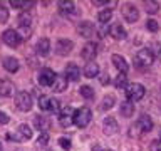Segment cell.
<instances>
[{
  "instance_id": "36",
  "label": "cell",
  "mask_w": 161,
  "mask_h": 151,
  "mask_svg": "<svg viewBox=\"0 0 161 151\" xmlns=\"http://www.w3.org/2000/svg\"><path fill=\"white\" fill-rule=\"evenodd\" d=\"M47 143H49V134H47V133H40L39 139H37V144H39V146H45Z\"/></svg>"
},
{
  "instance_id": "29",
  "label": "cell",
  "mask_w": 161,
  "mask_h": 151,
  "mask_svg": "<svg viewBox=\"0 0 161 151\" xmlns=\"http://www.w3.org/2000/svg\"><path fill=\"white\" fill-rule=\"evenodd\" d=\"M79 92H80V96H82V98H86V99H92V98H94V89L91 87V86H80Z\"/></svg>"
},
{
  "instance_id": "15",
  "label": "cell",
  "mask_w": 161,
  "mask_h": 151,
  "mask_svg": "<svg viewBox=\"0 0 161 151\" xmlns=\"http://www.w3.org/2000/svg\"><path fill=\"white\" fill-rule=\"evenodd\" d=\"M14 92H15V86H14L12 81H8V79L0 81V96L10 98V96H14Z\"/></svg>"
},
{
  "instance_id": "26",
  "label": "cell",
  "mask_w": 161,
  "mask_h": 151,
  "mask_svg": "<svg viewBox=\"0 0 161 151\" xmlns=\"http://www.w3.org/2000/svg\"><path fill=\"white\" fill-rule=\"evenodd\" d=\"M59 7H60V10H62L64 14H74V10H75V7H74V2H70V0H60V2L57 3Z\"/></svg>"
},
{
  "instance_id": "27",
  "label": "cell",
  "mask_w": 161,
  "mask_h": 151,
  "mask_svg": "<svg viewBox=\"0 0 161 151\" xmlns=\"http://www.w3.org/2000/svg\"><path fill=\"white\" fill-rule=\"evenodd\" d=\"M111 19H113V10H111V8H106V10H103V12L97 14V20H99L103 25L108 24Z\"/></svg>"
},
{
  "instance_id": "13",
  "label": "cell",
  "mask_w": 161,
  "mask_h": 151,
  "mask_svg": "<svg viewBox=\"0 0 161 151\" xmlns=\"http://www.w3.org/2000/svg\"><path fill=\"white\" fill-rule=\"evenodd\" d=\"M64 72H65V79L72 81V82L79 81V77H80V69L77 67V64H74V62H69L67 65H65Z\"/></svg>"
},
{
  "instance_id": "31",
  "label": "cell",
  "mask_w": 161,
  "mask_h": 151,
  "mask_svg": "<svg viewBox=\"0 0 161 151\" xmlns=\"http://www.w3.org/2000/svg\"><path fill=\"white\" fill-rule=\"evenodd\" d=\"M10 5H12L14 8H29V7H32L34 2H24V0H12L10 2Z\"/></svg>"
},
{
  "instance_id": "6",
  "label": "cell",
  "mask_w": 161,
  "mask_h": 151,
  "mask_svg": "<svg viewBox=\"0 0 161 151\" xmlns=\"http://www.w3.org/2000/svg\"><path fill=\"white\" fill-rule=\"evenodd\" d=\"M74 49V42L67 39H59L55 42V54L57 55H67L70 54V50Z\"/></svg>"
},
{
  "instance_id": "22",
  "label": "cell",
  "mask_w": 161,
  "mask_h": 151,
  "mask_svg": "<svg viewBox=\"0 0 161 151\" xmlns=\"http://www.w3.org/2000/svg\"><path fill=\"white\" fill-rule=\"evenodd\" d=\"M119 113H121V116H124V118H131V116L134 114V104L129 103V101H124V103H121Z\"/></svg>"
},
{
  "instance_id": "21",
  "label": "cell",
  "mask_w": 161,
  "mask_h": 151,
  "mask_svg": "<svg viewBox=\"0 0 161 151\" xmlns=\"http://www.w3.org/2000/svg\"><path fill=\"white\" fill-rule=\"evenodd\" d=\"M84 76H86V77H89V79L99 76V65L96 62H87V64H86V67H84Z\"/></svg>"
},
{
  "instance_id": "30",
  "label": "cell",
  "mask_w": 161,
  "mask_h": 151,
  "mask_svg": "<svg viewBox=\"0 0 161 151\" xmlns=\"http://www.w3.org/2000/svg\"><path fill=\"white\" fill-rule=\"evenodd\" d=\"M114 103H116V98L113 94H108V96H104V99H103V109L104 111H108V109H111L114 106Z\"/></svg>"
},
{
  "instance_id": "23",
  "label": "cell",
  "mask_w": 161,
  "mask_h": 151,
  "mask_svg": "<svg viewBox=\"0 0 161 151\" xmlns=\"http://www.w3.org/2000/svg\"><path fill=\"white\" fill-rule=\"evenodd\" d=\"M52 87L55 92H62V91L67 89V79H65V76H57L52 84Z\"/></svg>"
},
{
  "instance_id": "8",
  "label": "cell",
  "mask_w": 161,
  "mask_h": 151,
  "mask_svg": "<svg viewBox=\"0 0 161 151\" xmlns=\"http://www.w3.org/2000/svg\"><path fill=\"white\" fill-rule=\"evenodd\" d=\"M123 17L126 22H131V24H134L136 20L139 19V12H138V8L134 7V5H131V3H126L124 7H123Z\"/></svg>"
},
{
  "instance_id": "18",
  "label": "cell",
  "mask_w": 161,
  "mask_h": 151,
  "mask_svg": "<svg viewBox=\"0 0 161 151\" xmlns=\"http://www.w3.org/2000/svg\"><path fill=\"white\" fill-rule=\"evenodd\" d=\"M19 25H20V29H25L27 30V27L29 29H32V20H34V17H32V14L30 12H22L19 15Z\"/></svg>"
},
{
  "instance_id": "35",
  "label": "cell",
  "mask_w": 161,
  "mask_h": 151,
  "mask_svg": "<svg viewBox=\"0 0 161 151\" xmlns=\"http://www.w3.org/2000/svg\"><path fill=\"white\" fill-rule=\"evenodd\" d=\"M146 27H148V30H151V32H156V30L159 29V25L154 19H149L148 22H146Z\"/></svg>"
},
{
  "instance_id": "1",
  "label": "cell",
  "mask_w": 161,
  "mask_h": 151,
  "mask_svg": "<svg viewBox=\"0 0 161 151\" xmlns=\"http://www.w3.org/2000/svg\"><path fill=\"white\" fill-rule=\"evenodd\" d=\"M154 60V55L149 49H141L134 55V65L136 67H149Z\"/></svg>"
},
{
  "instance_id": "38",
  "label": "cell",
  "mask_w": 161,
  "mask_h": 151,
  "mask_svg": "<svg viewBox=\"0 0 161 151\" xmlns=\"http://www.w3.org/2000/svg\"><path fill=\"white\" fill-rule=\"evenodd\" d=\"M49 109H50V111H55V113H57V111H59V101H57V99H50Z\"/></svg>"
},
{
  "instance_id": "25",
  "label": "cell",
  "mask_w": 161,
  "mask_h": 151,
  "mask_svg": "<svg viewBox=\"0 0 161 151\" xmlns=\"http://www.w3.org/2000/svg\"><path fill=\"white\" fill-rule=\"evenodd\" d=\"M34 126H35L39 131L45 133V129H49V121L45 119L44 116H35V118H34Z\"/></svg>"
},
{
  "instance_id": "20",
  "label": "cell",
  "mask_w": 161,
  "mask_h": 151,
  "mask_svg": "<svg viewBox=\"0 0 161 151\" xmlns=\"http://www.w3.org/2000/svg\"><path fill=\"white\" fill-rule=\"evenodd\" d=\"M109 32H111V35H113L116 40H124L126 35H128V34H126V29L121 24H114L113 27H111Z\"/></svg>"
},
{
  "instance_id": "5",
  "label": "cell",
  "mask_w": 161,
  "mask_h": 151,
  "mask_svg": "<svg viewBox=\"0 0 161 151\" xmlns=\"http://www.w3.org/2000/svg\"><path fill=\"white\" fill-rule=\"evenodd\" d=\"M2 40L5 44L8 45V47H17V45L22 42V37L19 35L17 30H14V29H7L5 32L2 34Z\"/></svg>"
},
{
  "instance_id": "46",
  "label": "cell",
  "mask_w": 161,
  "mask_h": 151,
  "mask_svg": "<svg viewBox=\"0 0 161 151\" xmlns=\"http://www.w3.org/2000/svg\"><path fill=\"white\" fill-rule=\"evenodd\" d=\"M159 52H161V49H159Z\"/></svg>"
},
{
  "instance_id": "45",
  "label": "cell",
  "mask_w": 161,
  "mask_h": 151,
  "mask_svg": "<svg viewBox=\"0 0 161 151\" xmlns=\"http://www.w3.org/2000/svg\"><path fill=\"white\" fill-rule=\"evenodd\" d=\"M104 151H113V149H104Z\"/></svg>"
},
{
  "instance_id": "43",
  "label": "cell",
  "mask_w": 161,
  "mask_h": 151,
  "mask_svg": "<svg viewBox=\"0 0 161 151\" xmlns=\"http://www.w3.org/2000/svg\"><path fill=\"white\" fill-rule=\"evenodd\" d=\"M92 151H104V149H101L99 146H94V148H92Z\"/></svg>"
},
{
  "instance_id": "28",
  "label": "cell",
  "mask_w": 161,
  "mask_h": 151,
  "mask_svg": "<svg viewBox=\"0 0 161 151\" xmlns=\"http://www.w3.org/2000/svg\"><path fill=\"white\" fill-rule=\"evenodd\" d=\"M114 86H116V89H126L128 87V77H126V74H119L114 81Z\"/></svg>"
},
{
  "instance_id": "11",
  "label": "cell",
  "mask_w": 161,
  "mask_h": 151,
  "mask_svg": "<svg viewBox=\"0 0 161 151\" xmlns=\"http://www.w3.org/2000/svg\"><path fill=\"white\" fill-rule=\"evenodd\" d=\"M8 138H14L17 141H22V139H30L32 138V129H30L29 124H20L19 129H17V134H8Z\"/></svg>"
},
{
  "instance_id": "34",
  "label": "cell",
  "mask_w": 161,
  "mask_h": 151,
  "mask_svg": "<svg viewBox=\"0 0 161 151\" xmlns=\"http://www.w3.org/2000/svg\"><path fill=\"white\" fill-rule=\"evenodd\" d=\"M8 20V8L0 3V24H5Z\"/></svg>"
},
{
  "instance_id": "42",
  "label": "cell",
  "mask_w": 161,
  "mask_h": 151,
  "mask_svg": "<svg viewBox=\"0 0 161 151\" xmlns=\"http://www.w3.org/2000/svg\"><path fill=\"white\" fill-rule=\"evenodd\" d=\"M92 5H96V7H101V5H108V2H101V0H94Z\"/></svg>"
},
{
  "instance_id": "41",
  "label": "cell",
  "mask_w": 161,
  "mask_h": 151,
  "mask_svg": "<svg viewBox=\"0 0 161 151\" xmlns=\"http://www.w3.org/2000/svg\"><path fill=\"white\" fill-rule=\"evenodd\" d=\"M99 81H101V84H103V86L109 84V76H108V74H103V76L99 77Z\"/></svg>"
},
{
  "instance_id": "3",
  "label": "cell",
  "mask_w": 161,
  "mask_h": 151,
  "mask_svg": "<svg viewBox=\"0 0 161 151\" xmlns=\"http://www.w3.org/2000/svg\"><path fill=\"white\" fill-rule=\"evenodd\" d=\"M91 118H92V114H91V109L89 108H80L77 111H74V124L77 126V128H86L89 123H91Z\"/></svg>"
},
{
  "instance_id": "33",
  "label": "cell",
  "mask_w": 161,
  "mask_h": 151,
  "mask_svg": "<svg viewBox=\"0 0 161 151\" xmlns=\"http://www.w3.org/2000/svg\"><path fill=\"white\" fill-rule=\"evenodd\" d=\"M49 103H50V98H47V96H40L39 98V108L42 111L49 109Z\"/></svg>"
},
{
  "instance_id": "17",
  "label": "cell",
  "mask_w": 161,
  "mask_h": 151,
  "mask_svg": "<svg viewBox=\"0 0 161 151\" xmlns=\"http://www.w3.org/2000/svg\"><path fill=\"white\" fill-rule=\"evenodd\" d=\"M136 128H139L141 131H143V133H149V131L153 129V119H151L148 114L139 116L138 123H136Z\"/></svg>"
},
{
  "instance_id": "39",
  "label": "cell",
  "mask_w": 161,
  "mask_h": 151,
  "mask_svg": "<svg viewBox=\"0 0 161 151\" xmlns=\"http://www.w3.org/2000/svg\"><path fill=\"white\" fill-rule=\"evenodd\" d=\"M149 149L151 151H161V141H151Z\"/></svg>"
},
{
  "instance_id": "2",
  "label": "cell",
  "mask_w": 161,
  "mask_h": 151,
  "mask_svg": "<svg viewBox=\"0 0 161 151\" xmlns=\"http://www.w3.org/2000/svg\"><path fill=\"white\" fill-rule=\"evenodd\" d=\"M144 92H146L144 86H143V84H138V82L129 84L128 87H126V96H128V101H129V103L141 101V99L144 98Z\"/></svg>"
},
{
  "instance_id": "14",
  "label": "cell",
  "mask_w": 161,
  "mask_h": 151,
  "mask_svg": "<svg viewBox=\"0 0 161 151\" xmlns=\"http://www.w3.org/2000/svg\"><path fill=\"white\" fill-rule=\"evenodd\" d=\"M103 128H104V133L108 136H111V134H116L119 131V124L113 116H108V118L104 119V123H103Z\"/></svg>"
},
{
  "instance_id": "7",
  "label": "cell",
  "mask_w": 161,
  "mask_h": 151,
  "mask_svg": "<svg viewBox=\"0 0 161 151\" xmlns=\"http://www.w3.org/2000/svg\"><path fill=\"white\" fill-rule=\"evenodd\" d=\"M55 77H57V74L54 72L52 69H42L39 72V84L40 86H52L54 84V81H55Z\"/></svg>"
},
{
  "instance_id": "44",
  "label": "cell",
  "mask_w": 161,
  "mask_h": 151,
  "mask_svg": "<svg viewBox=\"0 0 161 151\" xmlns=\"http://www.w3.org/2000/svg\"><path fill=\"white\" fill-rule=\"evenodd\" d=\"M2 149H3V148H2V144H0V151H2Z\"/></svg>"
},
{
  "instance_id": "10",
  "label": "cell",
  "mask_w": 161,
  "mask_h": 151,
  "mask_svg": "<svg viewBox=\"0 0 161 151\" xmlns=\"http://www.w3.org/2000/svg\"><path fill=\"white\" fill-rule=\"evenodd\" d=\"M72 118H74V111H72V108H70V106H67L65 109L60 111V116H59L60 126H62V128H69V126L74 123Z\"/></svg>"
},
{
  "instance_id": "19",
  "label": "cell",
  "mask_w": 161,
  "mask_h": 151,
  "mask_svg": "<svg viewBox=\"0 0 161 151\" xmlns=\"http://www.w3.org/2000/svg\"><path fill=\"white\" fill-rule=\"evenodd\" d=\"M49 52H50V40L47 37H42L37 42V54L45 57V55H49Z\"/></svg>"
},
{
  "instance_id": "32",
  "label": "cell",
  "mask_w": 161,
  "mask_h": 151,
  "mask_svg": "<svg viewBox=\"0 0 161 151\" xmlns=\"http://www.w3.org/2000/svg\"><path fill=\"white\" fill-rule=\"evenodd\" d=\"M144 7H146V12L148 14H156L158 12V8H159V3L158 2H151V0H148V2H144Z\"/></svg>"
},
{
  "instance_id": "40",
  "label": "cell",
  "mask_w": 161,
  "mask_h": 151,
  "mask_svg": "<svg viewBox=\"0 0 161 151\" xmlns=\"http://www.w3.org/2000/svg\"><path fill=\"white\" fill-rule=\"evenodd\" d=\"M10 121V116L7 113H3V111H0V124H7Z\"/></svg>"
},
{
  "instance_id": "12",
  "label": "cell",
  "mask_w": 161,
  "mask_h": 151,
  "mask_svg": "<svg viewBox=\"0 0 161 151\" xmlns=\"http://www.w3.org/2000/svg\"><path fill=\"white\" fill-rule=\"evenodd\" d=\"M96 54H97V47H96L94 42H87L82 47V50H80V55H82L84 60H87V62H92Z\"/></svg>"
},
{
  "instance_id": "24",
  "label": "cell",
  "mask_w": 161,
  "mask_h": 151,
  "mask_svg": "<svg viewBox=\"0 0 161 151\" xmlns=\"http://www.w3.org/2000/svg\"><path fill=\"white\" fill-rule=\"evenodd\" d=\"M3 67L8 70V72H17L19 70V60L15 57H5L3 59Z\"/></svg>"
},
{
  "instance_id": "9",
  "label": "cell",
  "mask_w": 161,
  "mask_h": 151,
  "mask_svg": "<svg viewBox=\"0 0 161 151\" xmlns=\"http://www.w3.org/2000/svg\"><path fill=\"white\" fill-rule=\"evenodd\" d=\"M77 32H79L80 37L89 39V37H92V35L96 34V29H94L92 22H89V20H84V22H80V24L77 25Z\"/></svg>"
},
{
  "instance_id": "4",
  "label": "cell",
  "mask_w": 161,
  "mask_h": 151,
  "mask_svg": "<svg viewBox=\"0 0 161 151\" xmlns=\"http://www.w3.org/2000/svg\"><path fill=\"white\" fill-rule=\"evenodd\" d=\"M15 104L20 111H30L32 109V96L27 91H20L15 98Z\"/></svg>"
},
{
  "instance_id": "16",
  "label": "cell",
  "mask_w": 161,
  "mask_h": 151,
  "mask_svg": "<svg viewBox=\"0 0 161 151\" xmlns=\"http://www.w3.org/2000/svg\"><path fill=\"white\" fill-rule=\"evenodd\" d=\"M111 60H113L114 67L119 70V74H126V72H128L129 65H128V62H126V59L123 57V55H119V54H114L113 57H111Z\"/></svg>"
},
{
  "instance_id": "37",
  "label": "cell",
  "mask_w": 161,
  "mask_h": 151,
  "mask_svg": "<svg viewBox=\"0 0 161 151\" xmlns=\"http://www.w3.org/2000/svg\"><path fill=\"white\" fill-rule=\"evenodd\" d=\"M59 143H60V146H62L64 149H70V146H72L70 144V139H67V138H60Z\"/></svg>"
}]
</instances>
